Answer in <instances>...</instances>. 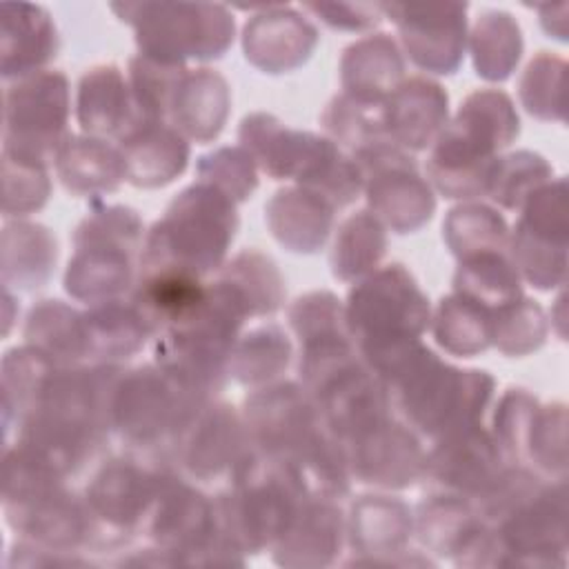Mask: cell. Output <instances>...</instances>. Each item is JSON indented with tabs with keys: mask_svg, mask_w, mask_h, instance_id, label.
Wrapping results in <instances>:
<instances>
[{
	"mask_svg": "<svg viewBox=\"0 0 569 569\" xmlns=\"http://www.w3.org/2000/svg\"><path fill=\"white\" fill-rule=\"evenodd\" d=\"M369 369L405 422L431 440L480 425L496 387L487 371L451 367L420 340Z\"/></svg>",
	"mask_w": 569,
	"mask_h": 569,
	"instance_id": "1",
	"label": "cell"
},
{
	"mask_svg": "<svg viewBox=\"0 0 569 569\" xmlns=\"http://www.w3.org/2000/svg\"><path fill=\"white\" fill-rule=\"evenodd\" d=\"M518 131L520 120L507 93L473 91L460 104L453 122L436 138L427 176L445 198L487 196L496 153L509 147Z\"/></svg>",
	"mask_w": 569,
	"mask_h": 569,
	"instance_id": "2",
	"label": "cell"
},
{
	"mask_svg": "<svg viewBox=\"0 0 569 569\" xmlns=\"http://www.w3.org/2000/svg\"><path fill=\"white\" fill-rule=\"evenodd\" d=\"M238 229L236 202L207 182L187 187L147 233L140 273L182 269L204 276L222 267Z\"/></svg>",
	"mask_w": 569,
	"mask_h": 569,
	"instance_id": "3",
	"label": "cell"
},
{
	"mask_svg": "<svg viewBox=\"0 0 569 569\" xmlns=\"http://www.w3.org/2000/svg\"><path fill=\"white\" fill-rule=\"evenodd\" d=\"M347 327L365 365L420 340L429 327V300L413 276L391 262L373 269L351 291L345 307Z\"/></svg>",
	"mask_w": 569,
	"mask_h": 569,
	"instance_id": "4",
	"label": "cell"
},
{
	"mask_svg": "<svg viewBox=\"0 0 569 569\" xmlns=\"http://www.w3.org/2000/svg\"><path fill=\"white\" fill-rule=\"evenodd\" d=\"M142 244V222L133 209H93L73 233L76 253L64 273L67 293L89 305L118 298L133 284Z\"/></svg>",
	"mask_w": 569,
	"mask_h": 569,
	"instance_id": "5",
	"label": "cell"
},
{
	"mask_svg": "<svg viewBox=\"0 0 569 569\" xmlns=\"http://www.w3.org/2000/svg\"><path fill=\"white\" fill-rule=\"evenodd\" d=\"M158 365L122 371L109 413V433L136 453H167L189 416L204 402Z\"/></svg>",
	"mask_w": 569,
	"mask_h": 569,
	"instance_id": "6",
	"label": "cell"
},
{
	"mask_svg": "<svg viewBox=\"0 0 569 569\" xmlns=\"http://www.w3.org/2000/svg\"><path fill=\"white\" fill-rule=\"evenodd\" d=\"M136 29L140 56L167 64L216 60L233 42V18L220 4L138 2L111 4Z\"/></svg>",
	"mask_w": 569,
	"mask_h": 569,
	"instance_id": "7",
	"label": "cell"
},
{
	"mask_svg": "<svg viewBox=\"0 0 569 569\" xmlns=\"http://www.w3.org/2000/svg\"><path fill=\"white\" fill-rule=\"evenodd\" d=\"M69 82L60 71H38L4 89L2 153L49 164L69 138Z\"/></svg>",
	"mask_w": 569,
	"mask_h": 569,
	"instance_id": "8",
	"label": "cell"
},
{
	"mask_svg": "<svg viewBox=\"0 0 569 569\" xmlns=\"http://www.w3.org/2000/svg\"><path fill=\"white\" fill-rule=\"evenodd\" d=\"M167 453L184 476L207 485H233L260 456L233 407L209 400L189 416Z\"/></svg>",
	"mask_w": 569,
	"mask_h": 569,
	"instance_id": "9",
	"label": "cell"
},
{
	"mask_svg": "<svg viewBox=\"0 0 569 569\" xmlns=\"http://www.w3.org/2000/svg\"><path fill=\"white\" fill-rule=\"evenodd\" d=\"M160 469H149L136 458L104 462L84 491L91 518L89 549H116L142 533L160 485Z\"/></svg>",
	"mask_w": 569,
	"mask_h": 569,
	"instance_id": "10",
	"label": "cell"
},
{
	"mask_svg": "<svg viewBox=\"0 0 569 569\" xmlns=\"http://www.w3.org/2000/svg\"><path fill=\"white\" fill-rule=\"evenodd\" d=\"M351 160L365 180V193L376 218L396 233L418 231L431 220L436 198L420 176L416 160L393 140H380L356 153Z\"/></svg>",
	"mask_w": 569,
	"mask_h": 569,
	"instance_id": "11",
	"label": "cell"
},
{
	"mask_svg": "<svg viewBox=\"0 0 569 569\" xmlns=\"http://www.w3.org/2000/svg\"><path fill=\"white\" fill-rule=\"evenodd\" d=\"M240 142L273 180L291 178L313 189L338 162L342 151L325 136L287 129L269 113H251L240 124Z\"/></svg>",
	"mask_w": 569,
	"mask_h": 569,
	"instance_id": "12",
	"label": "cell"
},
{
	"mask_svg": "<svg viewBox=\"0 0 569 569\" xmlns=\"http://www.w3.org/2000/svg\"><path fill=\"white\" fill-rule=\"evenodd\" d=\"M565 480L547 482L505 520L493 525L502 545V565H565L567 551Z\"/></svg>",
	"mask_w": 569,
	"mask_h": 569,
	"instance_id": "13",
	"label": "cell"
},
{
	"mask_svg": "<svg viewBox=\"0 0 569 569\" xmlns=\"http://www.w3.org/2000/svg\"><path fill=\"white\" fill-rule=\"evenodd\" d=\"M400 31L411 62L429 73L449 76L462 62L467 40V4H382Z\"/></svg>",
	"mask_w": 569,
	"mask_h": 569,
	"instance_id": "14",
	"label": "cell"
},
{
	"mask_svg": "<svg viewBox=\"0 0 569 569\" xmlns=\"http://www.w3.org/2000/svg\"><path fill=\"white\" fill-rule=\"evenodd\" d=\"M507 458L491 431L480 425L433 440L425 456L422 480L436 491L456 493L469 502L498 476Z\"/></svg>",
	"mask_w": 569,
	"mask_h": 569,
	"instance_id": "15",
	"label": "cell"
},
{
	"mask_svg": "<svg viewBox=\"0 0 569 569\" xmlns=\"http://www.w3.org/2000/svg\"><path fill=\"white\" fill-rule=\"evenodd\" d=\"M351 478L369 487L405 489L422 480L425 456L409 425L393 416L345 445Z\"/></svg>",
	"mask_w": 569,
	"mask_h": 569,
	"instance_id": "16",
	"label": "cell"
},
{
	"mask_svg": "<svg viewBox=\"0 0 569 569\" xmlns=\"http://www.w3.org/2000/svg\"><path fill=\"white\" fill-rule=\"evenodd\" d=\"M349 538L358 553L345 565H433L407 551L413 520L405 502L387 496H360L349 516Z\"/></svg>",
	"mask_w": 569,
	"mask_h": 569,
	"instance_id": "17",
	"label": "cell"
},
{
	"mask_svg": "<svg viewBox=\"0 0 569 569\" xmlns=\"http://www.w3.org/2000/svg\"><path fill=\"white\" fill-rule=\"evenodd\" d=\"M318 42L313 24L296 11L276 4L253 16L244 27V58L264 73H287L305 64Z\"/></svg>",
	"mask_w": 569,
	"mask_h": 569,
	"instance_id": "18",
	"label": "cell"
},
{
	"mask_svg": "<svg viewBox=\"0 0 569 569\" xmlns=\"http://www.w3.org/2000/svg\"><path fill=\"white\" fill-rule=\"evenodd\" d=\"M345 518L336 500L305 498L287 531L271 547L282 567H327L338 560L345 538Z\"/></svg>",
	"mask_w": 569,
	"mask_h": 569,
	"instance_id": "19",
	"label": "cell"
},
{
	"mask_svg": "<svg viewBox=\"0 0 569 569\" xmlns=\"http://www.w3.org/2000/svg\"><path fill=\"white\" fill-rule=\"evenodd\" d=\"M78 124L96 138H118L142 127L131 87L116 64L89 69L78 84Z\"/></svg>",
	"mask_w": 569,
	"mask_h": 569,
	"instance_id": "20",
	"label": "cell"
},
{
	"mask_svg": "<svg viewBox=\"0 0 569 569\" xmlns=\"http://www.w3.org/2000/svg\"><path fill=\"white\" fill-rule=\"evenodd\" d=\"M389 138L411 151L427 149L447 127V91L429 78L400 82L385 100Z\"/></svg>",
	"mask_w": 569,
	"mask_h": 569,
	"instance_id": "21",
	"label": "cell"
},
{
	"mask_svg": "<svg viewBox=\"0 0 569 569\" xmlns=\"http://www.w3.org/2000/svg\"><path fill=\"white\" fill-rule=\"evenodd\" d=\"M229 104V84L218 71L184 69L173 93L169 120L187 140L204 144L216 140L224 129Z\"/></svg>",
	"mask_w": 569,
	"mask_h": 569,
	"instance_id": "22",
	"label": "cell"
},
{
	"mask_svg": "<svg viewBox=\"0 0 569 569\" xmlns=\"http://www.w3.org/2000/svg\"><path fill=\"white\" fill-rule=\"evenodd\" d=\"M2 78L18 80L56 58L58 36L49 13L38 4H2Z\"/></svg>",
	"mask_w": 569,
	"mask_h": 569,
	"instance_id": "23",
	"label": "cell"
},
{
	"mask_svg": "<svg viewBox=\"0 0 569 569\" xmlns=\"http://www.w3.org/2000/svg\"><path fill=\"white\" fill-rule=\"evenodd\" d=\"M336 207L305 187H287L267 202V224L273 238L293 253H316L331 233Z\"/></svg>",
	"mask_w": 569,
	"mask_h": 569,
	"instance_id": "24",
	"label": "cell"
},
{
	"mask_svg": "<svg viewBox=\"0 0 569 569\" xmlns=\"http://www.w3.org/2000/svg\"><path fill=\"white\" fill-rule=\"evenodd\" d=\"M127 182L140 189H156L173 182L189 162L187 138L171 124L156 122L133 129L118 142Z\"/></svg>",
	"mask_w": 569,
	"mask_h": 569,
	"instance_id": "25",
	"label": "cell"
},
{
	"mask_svg": "<svg viewBox=\"0 0 569 569\" xmlns=\"http://www.w3.org/2000/svg\"><path fill=\"white\" fill-rule=\"evenodd\" d=\"M209 284L182 269H156L140 273L131 302L149 322L153 338L187 322L204 305Z\"/></svg>",
	"mask_w": 569,
	"mask_h": 569,
	"instance_id": "26",
	"label": "cell"
},
{
	"mask_svg": "<svg viewBox=\"0 0 569 569\" xmlns=\"http://www.w3.org/2000/svg\"><path fill=\"white\" fill-rule=\"evenodd\" d=\"M56 171L62 184L78 196L116 191L127 180L124 156L96 136H71L56 153Z\"/></svg>",
	"mask_w": 569,
	"mask_h": 569,
	"instance_id": "27",
	"label": "cell"
},
{
	"mask_svg": "<svg viewBox=\"0 0 569 569\" xmlns=\"http://www.w3.org/2000/svg\"><path fill=\"white\" fill-rule=\"evenodd\" d=\"M82 316L89 358L104 365H118L131 358L153 336L149 322L131 300L113 298L93 302Z\"/></svg>",
	"mask_w": 569,
	"mask_h": 569,
	"instance_id": "28",
	"label": "cell"
},
{
	"mask_svg": "<svg viewBox=\"0 0 569 569\" xmlns=\"http://www.w3.org/2000/svg\"><path fill=\"white\" fill-rule=\"evenodd\" d=\"M58 260L53 233L38 222H11L2 229L4 289L33 291L49 282Z\"/></svg>",
	"mask_w": 569,
	"mask_h": 569,
	"instance_id": "29",
	"label": "cell"
},
{
	"mask_svg": "<svg viewBox=\"0 0 569 569\" xmlns=\"http://www.w3.org/2000/svg\"><path fill=\"white\" fill-rule=\"evenodd\" d=\"M405 73L402 56L387 33L362 38L345 49L340 78L347 93L387 100Z\"/></svg>",
	"mask_w": 569,
	"mask_h": 569,
	"instance_id": "30",
	"label": "cell"
},
{
	"mask_svg": "<svg viewBox=\"0 0 569 569\" xmlns=\"http://www.w3.org/2000/svg\"><path fill=\"white\" fill-rule=\"evenodd\" d=\"M482 525L485 520L467 498L433 491L418 507L416 533L429 553L453 560Z\"/></svg>",
	"mask_w": 569,
	"mask_h": 569,
	"instance_id": "31",
	"label": "cell"
},
{
	"mask_svg": "<svg viewBox=\"0 0 569 569\" xmlns=\"http://www.w3.org/2000/svg\"><path fill=\"white\" fill-rule=\"evenodd\" d=\"M27 345L40 349L60 365L89 358L84 316L62 300L38 302L24 325Z\"/></svg>",
	"mask_w": 569,
	"mask_h": 569,
	"instance_id": "32",
	"label": "cell"
},
{
	"mask_svg": "<svg viewBox=\"0 0 569 569\" xmlns=\"http://www.w3.org/2000/svg\"><path fill=\"white\" fill-rule=\"evenodd\" d=\"M491 320L493 309L453 291L440 300L431 333L451 356L471 358L491 345Z\"/></svg>",
	"mask_w": 569,
	"mask_h": 569,
	"instance_id": "33",
	"label": "cell"
},
{
	"mask_svg": "<svg viewBox=\"0 0 569 569\" xmlns=\"http://www.w3.org/2000/svg\"><path fill=\"white\" fill-rule=\"evenodd\" d=\"M453 291L496 311L518 300L522 284L520 273L502 251H485L460 260L453 273Z\"/></svg>",
	"mask_w": 569,
	"mask_h": 569,
	"instance_id": "34",
	"label": "cell"
},
{
	"mask_svg": "<svg viewBox=\"0 0 569 569\" xmlns=\"http://www.w3.org/2000/svg\"><path fill=\"white\" fill-rule=\"evenodd\" d=\"M320 122L329 140L351 149V153L380 140H391L387 133L385 100L362 98L345 91L327 104Z\"/></svg>",
	"mask_w": 569,
	"mask_h": 569,
	"instance_id": "35",
	"label": "cell"
},
{
	"mask_svg": "<svg viewBox=\"0 0 569 569\" xmlns=\"http://www.w3.org/2000/svg\"><path fill=\"white\" fill-rule=\"evenodd\" d=\"M289 360L291 342L287 333L273 322L260 325L236 340L229 356V376L247 387L269 385L287 371Z\"/></svg>",
	"mask_w": 569,
	"mask_h": 569,
	"instance_id": "36",
	"label": "cell"
},
{
	"mask_svg": "<svg viewBox=\"0 0 569 569\" xmlns=\"http://www.w3.org/2000/svg\"><path fill=\"white\" fill-rule=\"evenodd\" d=\"M387 251V233L382 222L371 211L349 216L336 236L331 249V273L351 282L378 267Z\"/></svg>",
	"mask_w": 569,
	"mask_h": 569,
	"instance_id": "37",
	"label": "cell"
},
{
	"mask_svg": "<svg viewBox=\"0 0 569 569\" xmlns=\"http://www.w3.org/2000/svg\"><path fill=\"white\" fill-rule=\"evenodd\" d=\"M471 53L480 78L493 82L507 80L522 56V33L518 22L505 11L485 13L473 27Z\"/></svg>",
	"mask_w": 569,
	"mask_h": 569,
	"instance_id": "38",
	"label": "cell"
},
{
	"mask_svg": "<svg viewBox=\"0 0 569 569\" xmlns=\"http://www.w3.org/2000/svg\"><path fill=\"white\" fill-rule=\"evenodd\" d=\"M218 278L229 282L242 296L251 316H269L282 307V276L276 262L260 251H240L222 267Z\"/></svg>",
	"mask_w": 569,
	"mask_h": 569,
	"instance_id": "39",
	"label": "cell"
},
{
	"mask_svg": "<svg viewBox=\"0 0 569 569\" xmlns=\"http://www.w3.org/2000/svg\"><path fill=\"white\" fill-rule=\"evenodd\" d=\"M442 231L451 253L460 260L485 251H502L509 240L505 218L478 202L453 207L442 222Z\"/></svg>",
	"mask_w": 569,
	"mask_h": 569,
	"instance_id": "40",
	"label": "cell"
},
{
	"mask_svg": "<svg viewBox=\"0 0 569 569\" xmlns=\"http://www.w3.org/2000/svg\"><path fill=\"white\" fill-rule=\"evenodd\" d=\"M182 73V64L158 62L140 53L129 60V87L140 124H156L169 118L173 93Z\"/></svg>",
	"mask_w": 569,
	"mask_h": 569,
	"instance_id": "41",
	"label": "cell"
},
{
	"mask_svg": "<svg viewBox=\"0 0 569 569\" xmlns=\"http://www.w3.org/2000/svg\"><path fill=\"white\" fill-rule=\"evenodd\" d=\"M551 180V167L533 151L498 156L487 196L502 209H520L522 202L545 182Z\"/></svg>",
	"mask_w": 569,
	"mask_h": 569,
	"instance_id": "42",
	"label": "cell"
},
{
	"mask_svg": "<svg viewBox=\"0 0 569 569\" xmlns=\"http://www.w3.org/2000/svg\"><path fill=\"white\" fill-rule=\"evenodd\" d=\"M547 338L545 309L525 296L493 311L491 345L505 356H527L542 347Z\"/></svg>",
	"mask_w": 569,
	"mask_h": 569,
	"instance_id": "43",
	"label": "cell"
},
{
	"mask_svg": "<svg viewBox=\"0 0 569 569\" xmlns=\"http://www.w3.org/2000/svg\"><path fill=\"white\" fill-rule=\"evenodd\" d=\"M565 60L540 51L525 69L520 80V100L538 120H565L562 102Z\"/></svg>",
	"mask_w": 569,
	"mask_h": 569,
	"instance_id": "44",
	"label": "cell"
},
{
	"mask_svg": "<svg viewBox=\"0 0 569 569\" xmlns=\"http://www.w3.org/2000/svg\"><path fill=\"white\" fill-rule=\"evenodd\" d=\"M200 182H207L229 196L233 202L247 200L258 187V176L253 167V158L247 149L238 147H220L198 162Z\"/></svg>",
	"mask_w": 569,
	"mask_h": 569,
	"instance_id": "45",
	"label": "cell"
},
{
	"mask_svg": "<svg viewBox=\"0 0 569 569\" xmlns=\"http://www.w3.org/2000/svg\"><path fill=\"white\" fill-rule=\"evenodd\" d=\"M2 176L4 216H27L31 211L42 209L49 200L51 182L44 164L2 153Z\"/></svg>",
	"mask_w": 569,
	"mask_h": 569,
	"instance_id": "46",
	"label": "cell"
},
{
	"mask_svg": "<svg viewBox=\"0 0 569 569\" xmlns=\"http://www.w3.org/2000/svg\"><path fill=\"white\" fill-rule=\"evenodd\" d=\"M536 409L538 402L527 393V389H507V393L500 398L493 413L491 436L496 438L507 462L525 465V449Z\"/></svg>",
	"mask_w": 569,
	"mask_h": 569,
	"instance_id": "47",
	"label": "cell"
},
{
	"mask_svg": "<svg viewBox=\"0 0 569 569\" xmlns=\"http://www.w3.org/2000/svg\"><path fill=\"white\" fill-rule=\"evenodd\" d=\"M525 460H531L538 471L565 480V407H538L527 438Z\"/></svg>",
	"mask_w": 569,
	"mask_h": 569,
	"instance_id": "48",
	"label": "cell"
},
{
	"mask_svg": "<svg viewBox=\"0 0 569 569\" xmlns=\"http://www.w3.org/2000/svg\"><path fill=\"white\" fill-rule=\"evenodd\" d=\"M305 9L316 13L331 29H340V31H367V29L376 27L385 16L382 4L307 2Z\"/></svg>",
	"mask_w": 569,
	"mask_h": 569,
	"instance_id": "49",
	"label": "cell"
}]
</instances>
